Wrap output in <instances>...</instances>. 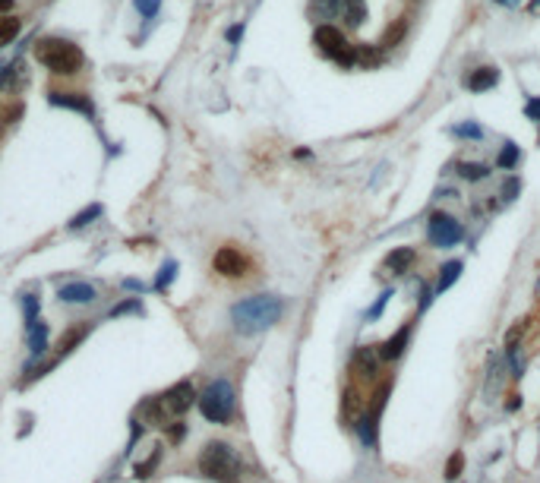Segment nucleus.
I'll list each match as a JSON object with an SVG mask.
<instances>
[{
    "label": "nucleus",
    "mask_w": 540,
    "mask_h": 483,
    "mask_svg": "<svg viewBox=\"0 0 540 483\" xmlns=\"http://www.w3.org/2000/svg\"><path fill=\"white\" fill-rule=\"evenodd\" d=\"M284 316V300L275 294H256L231 306V326L240 335H259Z\"/></svg>",
    "instance_id": "f257e3e1"
},
{
    "label": "nucleus",
    "mask_w": 540,
    "mask_h": 483,
    "mask_svg": "<svg viewBox=\"0 0 540 483\" xmlns=\"http://www.w3.org/2000/svg\"><path fill=\"white\" fill-rule=\"evenodd\" d=\"M196 405H199V411L209 423L228 427L237 414V392L228 379H215V383H209L206 389H202V395L196 398Z\"/></svg>",
    "instance_id": "f03ea898"
},
{
    "label": "nucleus",
    "mask_w": 540,
    "mask_h": 483,
    "mask_svg": "<svg viewBox=\"0 0 540 483\" xmlns=\"http://www.w3.org/2000/svg\"><path fill=\"white\" fill-rule=\"evenodd\" d=\"M35 57L41 61V67H48L57 76H73L83 70V51L67 38H41L35 48Z\"/></svg>",
    "instance_id": "7ed1b4c3"
},
{
    "label": "nucleus",
    "mask_w": 540,
    "mask_h": 483,
    "mask_svg": "<svg viewBox=\"0 0 540 483\" xmlns=\"http://www.w3.org/2000/svg\"><path fill=\"white\" fill-rule=\"evenodd\" d=\"M199 471L209 480L218 483H234L240 477V458L228 442H206V449L199 452Z\"/></svg>",
    "instance_id": "20e7f679"
},
{
    "label": "nucleus",
    "mask_w": 540,
    "mask_h": 483,
    "mask_svg": "<svg viewBox=\"0 0 540 483\" xmlns=\"http://www.w3.org/2000/svg\"><path fill=\"white\" fill-rule=\"evenodd\" d=\"M313 45L323 51L326 57H332L335 63H341V67H354L357 63L354 45H348V38L341 35V28H335V26H319L316 32H313Z\"/></svg>",
    "instance_id": "39448f33"
},
{
    "label": "nucleus",
    "mask_w": 540,
    "mask_h": 483,
    "mask_svg": "<svg viewBox=\"0 0 540 483\" xmlns=\"http://www.w3.org/2000/svg\"><path fill=\"white\" fill-rule=\"evenodd\" d=\"M427 240L433 246H440V250H449V246H455L464 240V228H462V222H455V218L449 215V212H433L430 222H427Z\"/></svg>",
    "instance_id": "423d86ee"
},
{
    "label": "nucleus",
    "mask_w": 540,
    "mask_h": 483,
    "mask_svg": "<svg viewBox=\"0 0 540 483\" xmlns=\"http://www.w3.org/2000/svg\"><path fill=\"white\" fill-rule=\"evenodd\" d=\"M196 398H199V395H196V389H193V385H189L187 379H184V383L171 385V389H167V392L158 395V405H162V407H165V414L174 420V417L187 414L189 407L196 405Z\"/></svg>",
    "instance_id": "0eeeda50"
},
{
    "label": "nucleus",
    "mask_w": 540,
    "mask_h": 483,
    "mask_svg": "<svg viewBox=\"0 0 540 483\" xmlns=\"http://www.w3.org/2000/svg\"><path fill=\"white\" fill-rule=\"evenodd\" d=\"M215 272L224 278H244L250 272V259H246V253L237 250V246H222V250L215 253Z\"/></svg>",
    "instance_id": "6e6552de"
},
{
    "label": "nucleus",
    "mask_w": 540,
    "mask_h": 483,
    "mask_svg": "<svg viewBox=\"0 0 540 483\" xmlns=\"http://www.w3.org/2000/svg\"><path fill=\"white\" fill-rule=\"evenodd\" d=\"M411 335H414V322H405L395 335H389V338L379 345V350H376L379 360H398L407 350V345H411Z\"/></svg>",
    "instance_id": "1a4fd4ad"
},
{
    "label": "nucleus",
    "mask_w": 540,
    "mask_h": 483,
    "mask_svg": "<svg viewBox=\"0 0 540 483\" xmlns=\"http://www.w3.org/2000/svg\"><path fill=\"white\" fill-rule=\"evenodd\" d=\"M367 401L370 398H363L357 385H348L345 389V395H341V417H345L348 427H354V423L367 414Z\"/></svg>",
    "instance_id": "9d476101"
},
{
    "label": "nucleus",
    "mask_w": 540,
    "mask_h": 483,
    "mask_svg": "<svg viewBox=\"0 0 540 483\" xmlns=\"http://www.w3.org/2000/svg\"><path fill=\"white\" fill-rule=\"evenodd\" d=\"M57 297H61L63 303H79V306H85V303H95L98 291H95V284H89V281H70V284H63V288L57 291Z\"/></svg>",
    "instance_id": "9b49d317"
},
{
    "label": "nucleus",
    "mask_w": 540,
    "mask_h": 483,
    "mask_svg": "<svg viewBox=\"0 0 540 483\" xmlns=\"http://www.w3.org/2000/svg\"><path fill=\"white\" fill-rule=\"evenodd\" d=\"M48 101H51V105H57V108H67V111H79V114H85V117L95 114V105L85 98V95H79V92H51Z\"/></svg>",
    "instance_id": "f8f14e48"
},
{
    "label": "nucleus",
    "mask_w": 540,
    "mask_h": 483,
    "mask_svg": "<svg viewBox=\"0 0 540 483\" xmlns=\"http://www.w3.org/2000/svg\"><path fill=\"white\" fill-rule=\"evenodd\" d=\"M414 262H417V250H414V246H395V250L385 256V269H389L392 275H407Z\"/></svg>",
    "instance_id": "ddd939ff"
},
{
    "label": "nucleus",
    "mask_w": 540,
    "mask_h": 483,
    "mask_svg": "<svg viewBox=\"0 0 540 483\" xmlns=\"http://www.w3.org/2000/svg\"><path fill=\"white\" fill-rule=\"evenodd\" d=\"M376 367H379V354L373 348H357L354 357H351V373L354 376H376Z\"/></svg>",
    "instance_id": "4468645a"
},
{
    "label": "nucleus",
    "mask_w": 540,
    "mask_h": 483,
    "mask_svg": "<svg viewBox=\"0 0 540 483\" xmlns=\"http://www.w3.org/2000/svg\"><path fill=\"white\" fill-rule=\"evenodd\" d=\"M496 83H499V70H496V67H477L468 79H464V85H468L471 92H477V95L480 92H490Z\"/></svg>",
    "instance_id": "2eb2a0df"
},
{
    "label": "nucleus",
    "mask_w": 540,
    "mask_h": 483,
    "mask_svg": "<svg viewBox=\"0 0 540 483\" xmlns=\"http://www.w3.org/2000/svg\"><path fill=\"white\" fill-rule=\"evenodd\" d=\"M48 338H51V332H48V326L45 322H32V326L26 328V341H28V350H32V357H41L48 350Z\"/></svg>",
    "instance_id": "dca6fc26"
},
{
    "label": "nucleus",
    "mask_w": 540,
    "mask_h": 483,
    "mask_svg": "<svg viewBox=\"0 0 540 483\" xmlns=\"http://www.w3.org/2000/svg\"><path fill=\"white\" fill-rule=\"evenodd\" d=\"M462 269H464V262L462 259H449L446 266L440 269V281H436V294H442V291H449L452 284L462 278Z\"/></svg>",
    "instance_id": "f3484780"
},
{
    "label": "nucleus",
    "mask_w": 540,
    "mask_h": 483,
    "mask_svg": "<svg viewBox=\"0 0 540 483\" xmlns=\"http://www.w3.org/2000/svg\"><path fill=\"white\" fill-rule=\"evenodd\" d=\"M490 171H493L490 165H477V161H462V165H458V177L468 180V184L487 180V177H490Z\"/></svg>",
    "instance_id": "a211bd4d"
},
{
    "label": "nucleus",
    "mask_w": 540,
    "mask_h": 483,
    "mask_svg": "<svg viewBox=\"0 0 540 483\" xmlns=\"http://www.w3.org/2000/svg\"><path fill=\"white\" fill-rule=\"evenodd\" d=\"M518 161H521V152H518V145H515V142H506V145H502V152L496 155V167L509 171V167H515Z\"/></svg>",
    "instance_id": "6ab92c4d"
},
{
    "label": "nucleus",
    "mask_w": 540,
    "mask_h": 483,
    "mask_svg": "<svg viewBox=\"0 0 540 483\" xmlns=\"http://www.w3.org/2000/svg\"><path fill=\"white\" fill-rule=\"evenodd\" d=\"M174 278H177V262L167 259L165 266L158 269V275H155V281H152V288H155V291H167V284H171Z\"/></svg>",
    "instance_id": "aec40b11"
},
{
    "label": "nucleus",
    "mask_w": 540,
    "mask_h": 483,
    "mask_svg": "<svg viewBox=\"0 0 540 483\" xmlns=\"http://www.w3.org/2000/svg\"><path fill=\"white\" fill-rule=\"evenodd\" d=\"M98 215H101V206H98V202H92L89 209H83V212H79V215H73V218H70V228H73V231L85 228V224H92Z\"/></svg>",
    "instance_id": "412c9836"
},
{
    "label": "nucleus",
    "mask_w": 540,
    "mask_h": 483,
    "mask_svg": "<svg viewBox=\"0 0 540 483\" xmlns=\"http://www.w3.org/2000/svg\"><path fill=\"white\" fill-rule=\"evenodd\" d=\"M392 297H395V291H392V288H385L383 294L376 297V303L370 306L367 313H363V316H367V322H376L379 316H383V313H385V306H389V300H392Z\"/></svg>",
    "instance_id": "4be33fe9"
},
{
    "label": "nucleus",
    "mask_w": 540,
    "mask_h": 483,
    "mask_svg": "<svg viewBox=\"0 0 540 483\" xmlns=\"http://www.w3.org/2000/svg\"><path fill=\"white\" fill-rule=\"evenodd\" d=\"M19 32V19L16 16H4L0 19V45H10Z\"/></svg>",
    "instance_id": "5701e85b"
},
{
    "label": "nucleus",
    "mask_w": 540,
    "mask_h": 483,
    "mask_svg": "<svg viewBox=\"0 0 540 483\" xmlns=\"http://www.w3.org/2000/svg\"><path fill=\"white\" fill-rule=\"evenodd\" d=\"M158 461H162V445H155V452H152L142 464H136V477H149V474L158 467Z\"/></svg>",
    "instance_id": "b1692460"
},
{
    "label": "nucleus",
    "mask_w": 540,
    "mask_h": 483,
    "mask_svg": "<svg viewBox=\"0 0 540 483\" xmlns=\"http://www.w3.org/2000/svg\"><path fill=\"white\" fill-rule=\"evenodd\" d=\"M462 471H464V455L462 452H455V455L446 461V480H458L462 477Z\"/></svg>",
    "instance_id": "393cba45"
},
{
    "label": "nucleus",
    "mask_w": 540,
    "mask_h": 483,
    "mask_svg": "<svg viewBox=\"0 0 540 483\" xmlns=\"http://www.w3.org/2000/svg\"><path fill=\"white\" fill-rule=\"evenodd\" d=\"M23 310H26V328H28L32 322H38V297H35V294H26V297H23Z\"/></svg>",
    "instance_id": "a878e982"
},
{
    "label": "nucleus",
    "mask_w": 540,
    "mask_h": 483,
    "mask_svg": "<svg viewBox=\"0 0 540 483\" xmlns=\"http://www.w3.org/2000/svg\"><path fill=\"white\" fill-rule=\"evenodd\" d=\"M452 133H455V136H464V139H480V136H484V130H480L477 127V123H458V127H452Z\"/></svg>",
    "instance_id": "bb28decb"
},
{
    "label": "nucleus",
    "mask_w": 540,
    "mask_h": 483,
    "mask_svg": "<svg viewBox=\"0 0 540 483\" xmlns=\"http://www.w3.org/2000/svg\"><path fill=\"white\" fill-rule=\"evenodd\" d=\"M499 193H502V199H506V202H512L515 196L521 193V180H518V177H509L506 184H502V189H499Z\"/></svg>",
    "instance_id": "cd10ccee"
},
{
    "label": "nucleus",
    "mask_w": 540,
    "mask_h": 483,
    "mask_svg": "<svg viewBox=\"0 0 540 483\" xmlns=\"http://www.w3.org/2000/svg\"><path fill=\"white\" fill-rule=\"evenodd\" d=\"M158 6H162V0H136V10L142 13L145 19H152L158 13Z\"/></svg>",
    "instance_id": "c85d7f7f"
},
{
    "label": "nucleus",
    "mask_w": 540,
    "mask_h": 483,
    "mask_svg": "<svg viewBox=\"0 0 540 483\" xmlns=\"http://www.w3.org/2000/svg\"><path fill=\"white\" fill-rule=\"evenodd\" d=\"M363 16H367V10L360 4H348V26H360Z\"/></svg>",
    "instance_id": "c756f323"
},
{
    "label": "nucleus",
    "mask_w": 540,
    "mask_h": 483,
    "mask_svg": "<svg viewBox=\"0 0 540 483\" xmlns=\"http://www.w3.org/2000/svg\"><path fill=\"white\" fill-rule=\"evenodd\" d=\"M120 313H140V303L136 300H123V303H118L111 310V316H120Z\"/></svg>",
    "instance_id": "7c9ffc66"
},
{
    "label": "nucleus",
    "mask_w": 540,
    "mask_h": 483,
    "mask_svg": "<svg viewBox=\"0 0 540 483\" xmlns=\"http://www.w3.org/2000/svg\"><path fill=\"white\" fill-rule=\"evenodd\" d=\"M167 436H171V442H180V439L187 436V427L177 420H171V427H167Z\"/></svg>",
    "instance_id": "2f4dec72"
},
{
    "label": "nucleus",
    "mask_w": 540,
    "mask_h": 483,
    "mask_svg": "<svg viewBox=\"0 0 540 483\" xmlns=\"http://www.w3.org/2000/svg\"><path fill=\"white\" fill-rule=\"evenodd\" d=\"M524 114H528L534 123H540V98H531L528 105H524Z\"/></svg>",
    "instance_id": "473e14b6"
},
{
    "label": "nucleus",
    "mask_w": 540,
    "mask_h": 483,
    "mask_svg": "<svg viewBox=\"0 0 540 483\" xmlns=\"http://www.w3.org/2000/svg\"><path fill=\"white\" fill-rule=\"evenodd\" d=\"M338 6H341V0H316V10L326 13V16H329V13H335Z\"/></svg>",
    "instance_id": "72a5a7b5"
},
{
    "label": "nucleus",
    "mask_w": 540,
    "mask_h": 483,
    "mask_svg": "<svg viewBox=\"0 0 540 483\" xmlns=\"http://www.w3.org/2000/svg\"><path fill=\"white\" fill-rule=\"evenodd\" d=\"M518 407H521V395H509L506 411H518Z\"/></svg>",
    "instance_id": "f704fd0d"
},
{
    "label": "nucleus",
    "mask_w": 540,
    "mask_h": 483,
    "mask_svg": "<svg viewBox=\"0 0 540 483\" xmlns=\"http://www.w3.org/2000/svg\"><path fill=\"white\" fill-rule=\"evenodd\" d=\"M240 35H244V26H231L228 28V41H240Z\"/></svg>",
    "instance_id": "c9c22d12"
},
{
    "label": "nucleus",
    "mask_w": 540,
    "mask_h": 483,
    "mask_svg": "<svg viewBox=\"0 0 540 483\" xmlns=\"http://www.w3.org/2000/svg\"><path fill=\"white\" fill-rule=\"evenodd\" d=\"M6 76H10V70H4V67H0V85L6 83Z\"/></svg>",
    "instance_id": "e433bc0d"
},
{
    "label": "nucleus",
    "mask_w": 540,
    "mask_h": 483,
    "mask_svg": "<svg viewBox=\"0 0 540 483\" xmlns=\"http://www.w3.org/2000/svg\"><path fill=\"white\" fill-rule=\"evenodd\" d=\"M13 6V0H0V10H10Z\"/></svg>",
    "instance_id": "4c0bfd02"
},
{
    "label": "nucleus",
    "mask_w": 540,
    "mask_h": 483,
    "mask_svg": "<svg viewBox=\"0 0 540 483\" xmlns=\"http://www.w3.org/2000/svg\"><path fill=\"white\" fill-rule=\"evenodd\" d=\"M496 4H502V6H515L518 0H496Z\"/></svg>",
    "instance_id": "58836bf2"
},
{
    "label": "nucleus",
    "mask_w": 540,
    "mask_h": 483,
    "mask_svg": "<svg viewBox=\"0 0 540 483\" xmlns=\"http://www.w3.org/2000/svg\"><path fill=\"white\" fill-rule=\"evenodd\" d=\"M348 4H360V0H348Z\"/></svg>",
    "instance_id": "ea45409f"
}]
</instances>
